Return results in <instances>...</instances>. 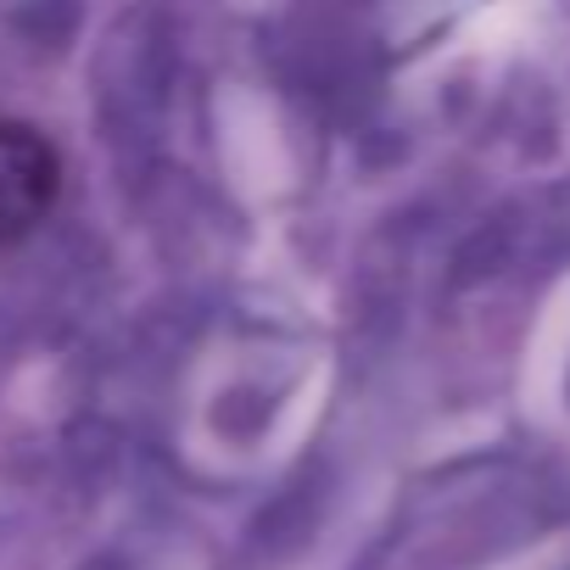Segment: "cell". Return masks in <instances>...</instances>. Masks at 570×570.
<instances>
[{"label": "cell", "mask_w": 570, "mask_h": 570, "mask_svg": "<svg viewBox=\"0 0 570 570\" xmlns=\"http://www.w3.org/2000/svg\"><path fill=\"white\" fill-rule=\"evenodd\" d=\"M57 185H62V163L51 140L29 124L0 118V246L23 240L51 213Z\"/></svg>", "instance_id": "1"}]
</instances>
